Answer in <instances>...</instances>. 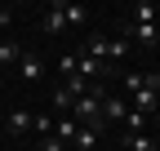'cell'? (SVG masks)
<instances>
[{"label": "cell", "instance_id": "d6986e66", "mask_svg": "<svg viewBox=\"0 0 160 151\" xmlns=\"http://www.w3.org/2000/svg\"><path fill=\"white\" fill-rule=\"evenodd\" d=\"M156 151H160V147H156Z\"/></svg>", "mask_w": 160, "mask_h": 151}, {"label": "cell", "instance_id": "9c48e42d", "mask_svg": "<svg viewBox=\"0 0 160 151\" xmlns=\"http://www.w3.org/2000/svg\"><path fill=\"white\" fill-rule=\"evenodd\" d=\"M76 129H80V124H76L71 116H53V138H58V142H67V147H71V138H76Z\"/></svg>", "mask_w": 160, "mask_h": 151}, {"label": "cell", "instance_id": "5bb4252c", "mask_svg": "<svg viewBox=\"0 0 160 151\" xmlns=\"http://www.w3.org/2000/svg\"><path fill=\"white\" fill-rule=\"evenodd\" d=\"M62 13H67V27H85L89 22V9L85 5H62Z\"/></svg>", "mask_w": 160, "mask_h": 151}, {"label": "cell", "instance_id": "9a60e30c", "mask_svg": "<svg viewBox=\"0 0 160 151\" xmlns=\"http://www.w3.org/2000/svg\"><path fill=\"white\" fill-rule=\"evenodd\" d=\"M120 85H125L129 93H138V89L147 85V71H125V76H120Z\"/></svg>", "mask_w": 160, "mask_h": 151}, {"label": "cell", "instance_id": "ba28073f", "mask_svg": "<svg viewBox=\"0 0 160 151\" xmlns=\"http://www.w3.org/2000/svg\"><path fill=\"white\" fill-rule=\"evenodd\" d=\"M120 147H125V151H156L160 142L151 134H120Z\"/></svg>", "mask_w": 160, "mask_h": 151}, {"label": "cell", "instance_id": "7a4b0ae2", "mask_svg": "<svg viewBox=\"0 0 160 151\" xmlns=\"http://www.w3.org/2000/svg\"><path fill=\"white\" fill-rule=\"evenodd\" d=\"M125 40H133V45H147V49H156V45H160V27H156V22H129Z\"/></svg>", "mask_w": 160, "mask_h": 151}, {"label": "cell", "instance_id": "8fae6325", "mask_svg": "<svg viewBox=\"0 0 160 151\" xmlns=\"http://www.w3.org/2000/svg\"><path fill=\"white\" fill-rule=\"evenodd\" d=\"M129 22H156V5H147V0L129 5Z\"/></svg>", "mask_w": 160, "mask_h": 151}, {"label": "cell", "instance_id": "52a82bcc", "mask_svg": "<svg viewBox=\"0 0 160 151\" xmlns=\"http://www.w3.org/2000/svg\"><path fill=\"white\" fill-rule=\"evenodd\" d=\"M102 120H107V124H111V120L125 124V120H129V102H120V98H102Z\"/></svg>", "mask_w": 160, "mask_h": 151}, {"label": "cell", "instance_id": "e0dca14e", "mask_svg": "<svg viewBox=\"0 0 160 151\" xmlns=\"http://www.w3.org/2000/svg\"><path fill=\"white\" fill-rule=\"evenodd\" d=\"M40 151H67V142H58V138H40Z\"/></svg>", "mask_w": 160, "mask_h": 151}, {"label": "cell", "instance_id": "2e32d148", "mask_svg": "<svg viewBox=\"0 0 160 151\" xmlns=\"http://www.w3.org/2000/svg\"><path fill=\"white\" fill-rule=\"evenodd\" d=\"M31 129H36L40 138H53V116H49V111H40V116L31 120Z\"/></svg>", "mask_w": 160, "mask_h": 151}, {"label": "cell", "instance_id": "3957f363", "mask_svg": "<svg viewBox=\"0 0 160 151\" xmlns=\"http://www.w3.org/2000/svg\"><path fill=\"white\" fill-rule=\"evenodd\" d=\"M40 31H45V36H62V31H67V13H62V0H53V5L45 9V18H40Z\"/></svg>", "mask_w": 160, "mask_h": 151}, {"label": "cell", "instance_id": "277c9868", "mask_svg": "<svg viewBox=\"0 0 160 151\" xmlns=\"http://www.w3.org/2000/svg\"><path fill=\"white\" fill-rule=\"evenodd\" d=\"M18 76H22L27 85H36L40 76H45V62H40L36 53H27V49H22V58H18Z\"/></svg>", "mask_w": 160, "mask_h": 151}, {"label": "cell", "instance_id": "7c38bea8", "mask_svg": "<svg viewBox=\"0 0 160 151\" xmlns=\"http://www.w3.org/2000/svg\"><path fill=\"white\" fill-rule=\"evenodd\" d=\"M71 107H76V98L58 85V89H53V111H58V116H71Z\"/></svg>", "mask_w": 160, "mask_h": 151}, {"label": "cell", "instance_id": "4fadbf2b", "mask_svg": "<svg viewBox=\"0 0 160 151\" xmlns=\"http://www.w3.org/2000/svg\"><path fill=\"white\" fill-rule=\"evenodd\" d=\"M147 124H151V116H142V111H133V107H129V120H125V134H147Z\"/></svg>", "mask_w": 160, "mask_h": 151}, {"label": "cell", "instance_id": "30bf717a", "mask_svg": "<svg viewBox=\"0 0 160 151\" xmlns=\"http://www.w3.org/2000/svg\"><path fill=\"white\" fill-rule=\"evenodd\" d=\"M18 58H22V45L0 40V71H5V67H18Z\"/></svg>", "mask_w": 160, "mask_h": 151}, {"label": "cell", "instance_id": "8992f818", "mask_svg": "<svg viewBox=\"0 0 160 151\" xmlns=\"http://www.w3.org/2000/svg\"><path fill=\"white\" fill-rule=\"evenodd\" d=\"M98 142H102V129H89V124H80L76 138H71L76 151H98Z\"/></svg>", "mask_w": 160, "mask_h": 151}, {"label": "cell", "instance_id": "ac0fdd59", "mask_svg": "<svg viewBox=\"0 0 160 151\" xmlns=\"http://www.w3.org/2000/svg\"><path fill=\"white\" fill-rule=\"evenodd\" d=\"M156 111H160V93H156Z\"/></svg>", "mask_w": 160, "mask_h": 151}, {"label": "cell", "instance_id": "5b68a950", "mask_svg": "<svg viewBox=\"0 0 160 151\" xmlns=\"http://www.w3.org/2000/svg\"><path fill=\"white\" fill-rule=\"evenodd\" d=\"M31 120H36V116H31L27 107H13V111H9V120H5V129H9V138H18V134H27V129H31Z\"/></svg>", "mask_w": 160, "mask_h": 151}, {"label": "cell", "instance_id": "6da1fadb", "mask_svg": "<svg viewBox=\"0 0 160 151\" xmlns=\"http://www.w3.org/2000/svg\"><path fill=\"white\" fill-rule=\"evenodd\" d=\"M80 53H89V58H98V62L116 67V62H120V58L129 53V40H125V36H116V40H111V36H89Z\"/></svg>", "mask_w": 160, "mask_h": 151}]
</instances>
